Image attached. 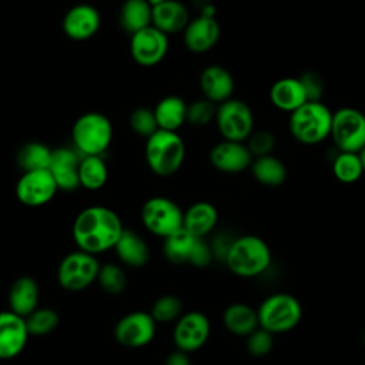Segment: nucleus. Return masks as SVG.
<instances>
[{"instance_id": "nucleus-1", "label": "nucleus", "mask_w": 365, "mask_h": 365, "mask_svg": "<svg viewBox=\"0 0 365 365\" xmlns=\"http://www.w3.org/2000/svg\"><path fill=\"white\" fill-rule=\"evenodd\" d=\"M124 230L115 211L104 205H91L77 214L73 240L78 250L97 255L113 250Z\"/></svg>"}, {"instance_id": "nucleus-2", "label": "nucleus", "mask_w": 365, "mask_h": 365, "mask_svg": "<svg viewBox=\"0 0 365 365\" xmlns=\"http://www.w3.org/2000/svg\"><path fill=\"white\" fill-rule=\"evenodd\" d=\"M224 261L237 277L252 278L269 267L271 250L261 237L241 235L232 240Z\"/></svg>"}, {"instance_id": "nucleus-3", "label": "nucleus", "mask_w": 365, "mask_h": 365, "mask_svg": "<svg viewBox=\"0 0 365 365\" xmlns=\"http://www.w3.org/2000/svg\"><path fill=\"white\" fill-rule=\"evenodd\" d=\"M332 111L322 101H307L289 114V133L301 144L315 145L331 134Z\"/></svg>"}, {"instance_id": "nucleus-4", "label": "nucleus", "mask_w": 365, "mask_h": 365, "mask_svg": "<svg viewBox=\"0 0 365 365\" xmlns=\"http://www.w3.org/2000/svg\"><path fill=\"white\" fill-rule=\"evenodd\" d=\"M144 153L148 168L160 177H168L181 168L185 145L177 131L158 130L147 138Z\"/></svg>"}, {"instance_id": "nucleus-5", "label": "nucleus", "mask_w": 365, "mask_h": 365, "mask_svg": "<svg viewBox=\"0 0 365 365\" xmlns=\"http://www.w3.org/2000/svg\"><path fill=\"white\" fill-rule=\"evenodd\" d=\"M259 327L272 335L294 329L302 318V307L297 297L287 292L268 295L257 308Z\"/></svg>"}, {"instance_id": "nucleus-6", "label": "nucleus", "mask_w": 365, "mask_h": 365, "mask_svg": "<svg viewBox=\"0 0 365 365\" xmlns=\"http://www.w3.org/2000/svg\"><path fill=\"white\" fill-rule=\"evenodd\" d=\"M71 138L81 155H101L113 140V124L101 113H86L73 124Z\"/></svg>"}, {"instance_id": "nucleus-7", "label": "nucleus", "mask_w": 365, "mask_h": 365, "mask_svg": "<svg viewBox=\"0 0 365 365\" xmlns=\"http://www.w3.org/2000/svg\"><path fill=\"white\" fill-rule=\"evenodd\" d=\"M163 252L173 264H190L197 268L208 267L214 257L211 245L204 238H198L184 228L164 238Z\"/></svg>"}, {"instance_id": "nucleus-8", "label": "nucleus", "mask_w": 365, "mask_h": 365, "mask_svg": "<svg viewBox=\"0 0 365 365\" xmlns=\"http://www.w3.org/2000/svg\"><path fill=\"white\" fill-rule=\"evenodd\" d=\"M100 262L96 255L81 250L67 254L58 264L57 281L63 289L77 292L97 281Z\"/></svg>"}, {"instance_id": "nucleus-9", "label": "nucleus", "mask_w": 365, "mask_h": 365, "mask_svg": "<svg viewBox=\"0 0 365 365\" xmlns=\"http://www.w3.org/2000/svg\"><path fill=\"white\" fill-rule=\"evenodd\" d=\"M329 137L339 151L359 153L365 147V114L354 107L332 111Z\"/></svg>"}, {"instance_id": "nucleus-10", "label": "nucleus", "mask_w": 365, "mask_h": 365, "mask_svg": "<svg viewBox=\"0 0 365 365\" xmlns=\"http://www.w3.org/2000/svg\"><path fill=\"white\" fill-rule=\"evenodd\" d=\"M184 212L173 200L167 197H151L141 207V221L144 227L163 240L182 228Z\"/></svg>"}, {"instance_id": "nucleus-11", "label": "nucleus", "mask_w": 365, "mask_h": 365, "mask_svg": "<svg viewBox=\"0 0 365 365\" xmlns=\"http://www.w3.org/2000/svg\"><path fill=\"white\" fill-rule=\"evenodd\" d=\"M215 123L224 140L244 143L254 131V114L241 100L230 98L217 106Z\"/></svg>"}, {"instance_id": "nucleus-12", "label": "nucleus", "mask_w": 365, "mask_h": 365, "mask_svg": "<svg viewBox=\"0 0 365 365\" xmlns=\"http://www.w3.org/2000/svg\"><path fill=\"white\" fill-rule=\"evenodd\" d=\"M155 329L157 322L150 312L133 311L117 321L114 338L123 346L141 348L154 339Z\"/></svg>"}, {"instance_id": "nucleus-13", "label": "nucleus", "mask_w": 365, "mask_h": 365, "mask_svg": "<svg viewBox=\"0 0 365 365\" xmlns=\"http://www.w3.org/2000/svg\"><path fill=\"white\" fill-rule=\"evenodd\" d=\"M58 187L48 170L26 171L16 184L17 200L27 207H41L50 202Z\"/></svg>"}, {"instance_id": "nucleus-14", "label": "nucleus", "mask_w": 365, "mask_h": 365, "mask_svg": "<svg viewBox=\"0 0 365 365\" xmlns=\"http://www.w3.org/2000/svg\"><path fill=\"white\" fill-rule=\"evenodd\" d=\"M210 332L211 325L207 315L200 311H190L177 319L173 331V341L177 349L190 354L205 345Z\"/></svg>"}, {"instance_id": "nucleus-15", "label": "nucleus", "mask_w": 365, "mask_h": 365, "mask_svg": "<svg viewBox=\"0 0 365 365\" xmlns=\"http://www.w3.org/2000/svg\"><path fill=\"white\" fill-rule=\"evenodd\" d=\"M130 51L133 60L143 67H153L163 61L168 51V36L153 24L131 34Z\"/></svg>"}, {"instance_id": "nucleus-16", "label": "nucleus", "mask_w": 365, "mask_h": 365, "mask_svg": "<svg viewBox=\"0 0 365 365\" xmlns=\"http://www.w3.org/2000/svg\"><path fill=\"white\" fill-rule=\"evenodd\" d=\"M30 334L26 319L14 312H0V361H9L21 354Z\"/></svg>"}, {"instance_id": "nucleus-17", "label": "nucleus", "mask_w": 365, "mask_h": 365, "mask_svg": "<svg viewBox=\"0 0 365 365\" xmlns=\"http://www.w3.org/2000/svg\"><path fill=\"white\" fill-rule=\"evenodd\" d=\"M254 157L250 153L245 143L222 140L217 143L210 151V163L211 165L228 174H235L251 167Z\"/></svg>"}, {"instance_id": "nucleus-18", "label": "nucleus", "mask_w": 365, "mask_h": 365, "mask_svg": "<svg viewBox=\"0 0 365 365\" xmlns=\"http://www.w3.org/2000/svg\"><path fill=\"white\" fill-rule=\"evenodd\" d=\"M98 10L87 3L73 6L63 17V31L71 40L83 41L91 38L100 29Z\"/></svg>"}, {"instance_id": "nucleus-19", "label": "nucleus", "mask_w": 365, "mask_h": 365, "mask_svg": "<svg viewBox=\"0 0 365 365\" xmlns=\"http://www.w3.org/2000/svg\"><path fill=\"white\" fill-rule=\"evenodd\" d=\"M221 29L215 17H208L200 14L191 19L182 31V38L185 47L195 54H202L210 51L220 40Z\"/></svg>"}, {"instance_id": "nucleus-20", "label": "nucleus", "mask_w": 365, "mask_h": 365, "mask_svg": "<svg viewBox=\"0 0 365 365\" xmlns=\"http://www.w3.org/2000/svg\"><path fill=\"white\" fill-rule=\"evenodd\" d=\"M81 155L77 150L60 147L53 150L48 171L51 173L58 190L74 191L80 187L78 165Z\"/></svg>"}, {"instance_id": "nucleus-21", "label": "nucleus", "mask_w": 365, "mask_h": 365, "mask_svg": "<svg viewBox=\"0 0 365 365\" xmlns=\"http://www.w3.org/2000/svg\"><path fill=\"white\" fill-rule=\"evenodd\" d=\"M200 88L204 97L214 104H221L231 98L234 93V78L222 66H208L200 76Z\"/></svg>"}, {"instance_id": "nucleus-22", "label": "nucleus", "mask_w": 365, "mask_h": 365, "mask_svg": "<svg viewBox=\"0 0 365 365\" xmlns=\"http://www.w3.org/2000/svg\"><path fill=\"white\" fill-rule=\"evenodd\" d=\"M40 288L34 278L21 275L13 281L9 289V308L11 312L26 318L40 305Z\"/></svg>"}, {"instance_id": "nucleus-23", "label": "nucleus", "mask_w": 365, "mask_h": 365, "mask_svg": "<svg viewBox=\"0 0 365 365\" xmlns=\"http://www.w3.org/2000/svg\"><path fill=\"white\" fill-rule=\"evenodd\" d=\"M190 20L187 6L178 0H165L157 6H153L151 24L167 36L171 33L184 31Z\"/></svg>"}, {"instance_id": "nucleus-24", "label": "nucleus", "mask_w": 365, "mask_h": 365, "mask_svg": "<svg viewBox=\"0 0 365 365\" xmlns=\"http://www.w3.org/2000/svg\"><path fill=\"white\" fill-rule=\"evenodd\" d=\"M269 100L274 107L289 114L308 101L298 77H284L277 80L269 88Z\"/></svg>"}, {"instance_id": "nucleus-25", "label": "nucleus", "mask_w": 365, "mask_h": 365, "mask_svg": "<svg viewBox=\"0 0 365 365\" xmlns=\"http://www.w3.org/2000/svg\"><path fill=\"white\" fill-rule=\"evenodd\" d=\"M217 221V208L208 201H198L184 211L182 228L198 238H205L215 228Z\"/></svg>"}, {"instance_id": "nucleus-26", "label": "nucleus", "mask_w": 365, "mask_h": 365, "mask_svg": "<svg viewBox=\"0 0 365 365\" xmlns=\"http://www.w3.org/2000/svg\"><path fill=\"white\" fill-rule=\"evenodd\" d=\"M117 258L133 268H140L148 262L150 250L147 242L134 231L124 230L113 248Z\"/></svg>"}, {"instance_id": "nucleus-27", "label": "nucleus", "mask_w": 365, "mask_h": 365, "mask_svg": "<svg viewBox=\"0 0 365 365\" xmlns=\"http://www.w3.org/2000/svg\"><path fill=\"white\" fill-rule=\"evenodd\" d=\"M225 328L237 336H248L259 328L257 309L244 302L230 304L222 314Z\"/></svg>"}, {"instance_id": "nucleus-28", "label": "nucleus", "mask_w": 365, "mask_h": 365, "mask_svg": "<svg viewBox=\"0 0 365 365\" xmlns=\"http://www.w3.org/2000/svg\"><path fill=\"white\" fill-rule=\"evenodd\" d=\"M187 104L178 96L163 97L154 107V115L160 130L177 131L187 121Z\"/></svg>"}, {"instance_id": "nucleus-29", "label": "nucleus", "mask_w": 365, "mask_h": 365, "mask_svg": "<svg viewBox=\"0 0 365 365\" xmlns=\"http://www.w3.org/2000/svg\"><path fill=\"white\" fill-rule=\"evenodd\" d=\"M118 17L124 31L134 34L151 26L153 6L147 0H125Z\"/></svg>"}, {"instance_id": "nucleus-30", "label": "nucleus", "mask_w": 365, "mask_h": 365, "mask_svg": "<svg viewBox=\"0 0 365 365\" xmlns=\"http://www.w3.org/2000/svg\"><path fill=\"white\" fill-rule=\"evenodd\" d=\"M251 173L265 187H278L287 180L285 164L272 154L255 157L251 163Z\"/></svg>"}, {"instance_id": "nucleus-31", "label": "nucleus", "mask_w": 365, "mask_h": 365, "mask_svg": "<svg viewBox=\"0 0 365 365\" xmlns=\"http://www.w3.org/2000/svg\"><path fill=\"white\" fill-rule=\"evenodd\" d=\"M80 187L90 191L103 188L108 180V168L101 155H81L78 165Z\"/></svg>"}, {"instance_id": "nucleus-32", "label": "nucleus", "mask_w": 365, "mask_h": 365, "mask_svg": "<svg viewBox=\"0 0 365 365\" xmlns=\"http://www.w3.org/2000/svg\"><path fill=\"white\" fill-rule=\"evenodd\" d=\"M51 153L53 150H50L43 143H27L17 153V164L23 170V173L48 170Z\"/></svg>"}, {"instance_id": "nucleus-33", "label": "nucleus", "mask_w": 365, "mask_h": 365, "mask_svg": "<svg viewBox=\"0 0 365 365\" xmlns=\"http://www.w3.org/2000/svg\"><path fill=\"white\" fill-rule=\"evenodd\" d=\"M332 173L335 178L344 184H352L358 181L364 174L358 153L339 151L332 161Z\"/></svg>"}, {"instance_id": "nucleus-34", "label": "nucleus", "mask_w": 365, "mask_h": 365, "mask_svg": "<svg viewBox=\"0 0 365 365\" xmlns=\"http://www.w3.org/2000/svg\"><path fill=\"white\" fill-rule=\"evenodd\" d=\"M26 325L30 335L44 336L51 334L60 322L58 314L48 307H38L26 318Z\"/></svg>"}, {"instance_id": "nucleus-35", "label": "nucleus", "mask_w": 365, "mask_h": 365, "mask_svg": "<svg viewBox=\"0 0 365 365\" xmlns=\"http://www.w3.org/2000/svg\"><path fill=\"white\" fill-rule=\"evenodd\" d=\"M182 304L181 299L174 294H165L158 297L154 304L151 305L150 314L154 318V321L158 324L164 322H173L177 321L181 317Z\"/></svg>"}, {"instance_id": "nucleus-36", "label": "nucleus", "mask_w": 365, "mask_h": 365, "mask_svg": "<svg viewBox=\"0 0 365 365\" xmlns=\"http://www.w3.org/2000/svg\"><path fill=\"white\" fill-rule=\"evenodd\" d=\"M97 281L101 289L111 295L121 294L127 285V278L123 268L114 262H108L100 267Z\"/></svg>"}, {"instance_id": "nucleus-37", "label": "nucleus", "mask_w": 365, "mask_h": 365, "mask_svg": "<svg viewBox=\"0 0 365 365\" xmlns=\"http://www.w3.org/2000/svg\"><path fill=\"white\" fill-rule=\"evenodd\" d=\"M130 127L140 137H151L158 131V124L154 115V110L147 107H137L130 114Z\"/></svg>"}, {"instance_id": "nucleus-38", "label": "nucleus", "mask_w": 365, "mask_h": 365, "mask_svg": "<svg viewBox=\"0 0 365 365\" xmlns=\"http://www.w3.org/2000/svg\"><path fill=\"white\" fill-rule=\"evenodd\" d=\"M215 114L217 106L207 98L197 100L187 107V121L197 127L210 124L212 120H215Z\"/></svg>"}, {"instance_id": "nucleus-39", "label": "nucleus", "mask_w": 365, "mask_h": 365, "mask_svg": "<svg viewBox=\"0 0 365 365\" xmlns=\"http://www.w3.org/2000/svg\"><path fill=\"white\" fill-rule=\"evenodd\" d=\"M274 348V335L264 328H257L247 336V351L255 358H262Z\"/></svg>"}, {"instance_id": "nucleus-40", "label": "nucleus", "mask_w": 365, "mask_h": 365, "mask_svg": "<svg viewBox=\"0 0 365 365\" xmlns=\"http://www.w3.org/2000/svg\"><path fill=\"white\" fill-rule=\"evenodd\" d=\"M245 144L254 158L268 155L275 147V135L268 130L252 131Z\"/></svg>"}, {"instance_id": "nucleus-41", "label": "nucleus", "mask_w": 365, "mask_h": 365, "mask_svg": "<svg viewBox=\"0 0 365 365\" xmlns=\"http://www.w3.org/2000/svg\"><path fill=\"white\" fill-rule=\"evenodd\" d=\"M298 78L304 87L307 100L308 101H321V97L324 94V81H322L321 76L315 71H305Z\"/></svg>"}, {"instance_id": "nucleus-42", "label": "nucleus", "mask_w": 365, "mask_h": 365, "mask_svg": "<svg viewBox=\"0 0 365 365\" xmlns=\"http://www.w3.org/2000/svg\"><path fill=\"white\" fill-rule=\"evenodd\" d=\"M164 365H191V359L187 352L175 349L167 355Z\"/></svg>"}, {"instance_id": "nucleus-43", "label": "nucleus", "mask_w": 365, "mask_h": 365, "mask_svg": "<svg viewBox=\"0 0 365 365\" xmlns=\"http://www.w3.org/2000/svg\"><path fill=\"white\" fill-rule=\"evenodd\" d=\"M358 155H359V160H361V164H362V168L365 173V147L358 153Z\"/></svg>"}, {"instance_id": "nucleus-44", "label": "nucleus", "mask_w": 365, "mask_h": 365, "mask_svg": "<svg viewBox=\"0 0 365 365\" xmlns=\"http://www.w3.org/2000/svg\"><path fill=\"white\" fill-rule=\"evenodd\" d=\"M151 6H157V4H160V3H163V1H165V0H147Z\"/></svg>"}]
</instances>
